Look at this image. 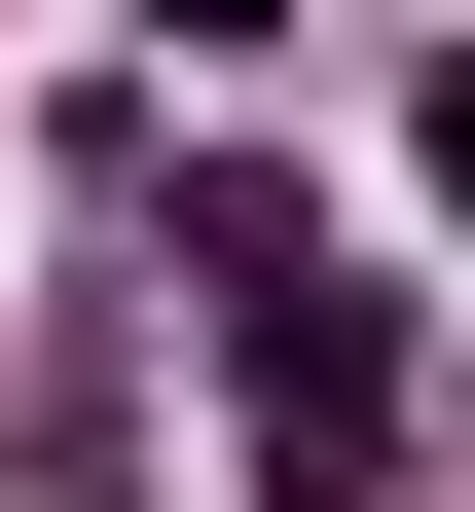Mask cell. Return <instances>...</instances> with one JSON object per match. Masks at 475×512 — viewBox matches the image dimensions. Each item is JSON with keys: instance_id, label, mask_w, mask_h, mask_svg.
<instances>
[{"instance_id": "obj_2", "label": "cell", "mask_w": 475, "mask_h": 512, "mask_svg": "<svg viewBox=\"0 0 475 512\" xmlns=\"http://www.w3.org/2000/svg\"><path fill=\"white\" fill-rule=\"evenodd\" d=\"M147 37H183V74H220V37H293V0H147Z\"/></svg>"}, {"instance_id": "obj_1", "label": "cell", "mask_w": 475, "mask_h": 512, "mask_svg": "<svg viewBox=\"0 0 475 512\" xmlns=\"http://www.w3.org/2000/svg\"><path fill=\"white\" fill-rule=\"evenodd\" d=\"M220 403H256V512H402V293L256 183H220Z\"/></svg>"}]
</instances>
